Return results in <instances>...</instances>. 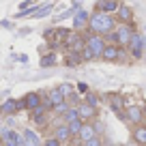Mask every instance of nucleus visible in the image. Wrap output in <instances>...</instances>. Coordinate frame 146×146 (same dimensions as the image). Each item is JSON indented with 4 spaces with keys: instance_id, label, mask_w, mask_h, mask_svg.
I'll return each instance as SVG.
<instances>
[{
    "instance_id": "f8f14e48",
    "label": "nucleus",
    "mask_w": 146,
    "mask_h": 146,
    "mask_svg": "<svg viewBox=\"0 0 146 146\" xmlns=\"http://www.w3.org/2000/svg\"><path fill=\"white\" fill-rule=\"evenodd\" d=\"M95 135H99V131H97V125H92V123H84L82 125V131H80V142H88L90 137H95Z\"/></svg>"
},
{
    "instance_id": "7c9ffc66",
    "label": "nucleus",
    "mask_w": 146,
    "mask_h": 146,
    "mask_svg": "<svg viewBox=\"0 0 146 146\" xmlns=\"http://www.w3.org/2000/svg\"><path fill=\"white\" fill-rule=\"evenodd\" d=\"M78 90L80 92H88V86H86V84H78Z\"/></svg>"
},
{
    "instance_id": "9d476101",
    "label": "nucleus",
    "mask_w": 146,
    "mask_h": 146,
    "mask_svg": "<svg viewBox=\"0 0 146 146\" xmlns=\"http://www.w3.org/2000/svg\"><path fill=\"white\" fill-rule=\"evenodd\" d=\"M41 103H43V99H41V95H39V92H28V95H24V108H26L28 112L36 110Z\"/></svg>"
},
{
    "instance_id": "f704fd0d",
    "label": "nucleus",
    "mask_w": 146,
    "mask_h": 146,
    "mask_svg": "<svg viewBox=\"0 0 146 146\" xmlns=\"http://www.w3.org/2000/svg\"><path fill=\"white\" fill-rule=\"evenodd\" d=\"M142 146H146V144H142Z\"/></svg>"
},
{
    "instance_id": "393cba45",
    "label": "nucleus",
    "mask_w": 146,
    "mask_h": 146,
    "mask_svg": "<svg viewBox=\"0 0 146 146\" xmlns=\"http://www.w3.org/2000/svg\"><path fill=\"white\" fill-rule=\"evenodd\" d=\"M84 103L97 108V105H99V99H97V95H92V92H86V101H84Z\"/></svg>"
},
{
    "instance_id": "20e7f679",
    "label": "nucleus",
    "mask_w": 146,
    "mask_h": 146,
    "mask_svg": "<svg viewBox=\"0 0 146 146\" xmlns=\"http://www.w3.org/2000/svg\"><path fill=\"white\" fill-rule=\"evenodd\" d=\"M133 26L131 24H120L118 28L114 30V36H116V43L118 45H129V39H131V35H133Z\"/></svg>"
},
{
    "instance_id": "2eb2a0df",
    "label": "nucleus",
    "mask_w": 146,
    "mask_h": 146,
    "mask_svg": "<svg viewBox=\"0 0 146 146\" xmlns=\"http://www.w3.org/2000/svg\"><path fill=\"white\" fill-rule=\"evenodd\" d=\"M133 142L137 146L146 144V125H135L133 127Z\"/></svg>"
},
{
    "instance_id": "c756f323",
    "label": "nucleus",
    "mask_w": 146,
    "mask_h": 146,
    "mask_svg": "<svg viewBox=\"0 0 146 146\" xmlns=\"http://www.w3.org/2000/svg\"><path fill=\"white\" fill-rule=\"evenodd\" d=\"M58 88H60V90H62V92H64V95H67V92H69V90H71V86H67V84H60V86H58Z\"/></svg>"
},
{
    "instance_id": "4468645a",
    "label": "nucleus",
    "mask_w": 146,
    "mask_h": 146,
    "mask_svg": "<svg viewBox=\"0 0 146 146\" xmlns=\"http://www.w3.org/2000/svg\"><path fill=\"white\" fill-rule=\"evenodd\" d=\"M45 101L50 103V108H54V105H58L60 101H64V92L60 90L58 86H56V88H52V90H50V95H47Z\"/></svg>"
},
{
    "instance_id": "2f4dec72",
    "label": "nucleus",
    "mask_w": 146,
    "mask_h": 146,
    "mask_svg": "<svg viewBox=\"0 0 146 146\" xmlns=\"http://www.w3.org/2000/svg\"><path fill=\"white\" fill-rule=\"evenodd\" d=\"M80 2H82V0H73V5H75V7H80Z\"/></svg>"
},
{
    "instance_id": "c85d7f7f",
    "label": "nucleus",
    "mask_w": 146,
    "mask_h": 146,
    "mask_svg": "<svg viewBox=\"0 0 146 146\" xmlns=\"http://www.w3.org/2000/svg\"><path fill=\"white\" fill-rule=\"evenodd\" d=\"M32 2H35V0H24V2H22V11H26L28 5H32Z\"/></svg>"
},
{
    "instance_id": "423d86ee",
    "label": "nucleus",
    "mask_w": 146,
    "mask_h": 146,
    "mask_svg": "<svg viewBox=\"0 0 146 146\" xmlns=\"http://www.w3.org/2000/svg\"><path fill=\"white\" fill-rule=\"evenodd\" d=\"M108 101H110V108L118 114V118H120V120H127V116H125V108H127V105H125V99H123V97H120V95H110Z\"/></svg>"
},
{
    "instance_id": "b1692460",
    "label": "nucleus",
    "mask_w": 146,
    "mask_h": 146,
    "mask_svg": "<svg viewBox=\"0 0 146 146\" xmlns=\"http://www.w3.org/2000/svg\"><path fill=\"white\" fill-rule=\"evenodd\" d=\"M69 108H71V105H69V103H67V99H64V101H60L58 105H54V108H52V110H54L56 114H60V116H62V114H64V112H67Z\"/></svg>"
},
{
    "instance_id": "0eeeda50",
    "label": "nucleus",
    "mask_w": 146,
    "mask_h": 146,
    "mask_svg": "<svg viewBox=\"0 0 146 146\" xmlns=\"http://www.w3.org/2000/svg\"><path fill=\"white\" fill-rule=\"evenodd\" d=\"M0 140H2L5 146H24V140L15 131H11V129H2L0 131Z\"/></svg>"
},
{
    "instance_id": "a878e982",
    "label": "nucleus",
    "mask_w": 146,
    "mask_h": 146,
    "mask_svg": "<svg viewBox=\"0 0 146 146\" xmlns=\"http://www.w3.org/2000/svg\"><path fill=\"white\" fill-rule=\"evenodd\" d=\"M84 146H103V140H101L99 135H95V137H90L88 142H84Z\"/></svg>"
},
{
    "instance_id": "aec40b11",
    "label": "nucleus",
    "mask_w": 146,
    "mask_h": 146,
    "mask_svg": "<svg viewBox=\"0 0 146 146\" xmlns=\"http://www.w3.org/2000/svg\"><path fill=\"white\" fill-rule=\"evenodd\" d=\"M62 120H64V125H69V123H73V120H80V114H78V108H69L67 112L62 114Z\"/></svg>"
},
{
    "instance_id": "39448f33",
    "label": "nucleus",
    "mask_w": 146,
    "mask_h": 146,
    "mask_svg": "<svg viewBox=\"0 0 146 146\" xmlns=\"http://www.w3.org/2000/svg\"><path fill=\"white\" fill-rule=\"evenodd\" d=\"M125 116H127L129 123L142 125V120H144V110H142L140 105H127V108H125Z\"/></svg>"
},
{
    "instance_id": "1a4fd4ad",
    "label": "nucleus",
    "mask_w": 146,
    "mask_h": 146,
    "mask_svg": "<svg viewBox=\"0 0 146 146\" xmlns=\"http://www.w3.org/2000/svg\"><path fill=\"white\" fill-rule=\"evenodd\" d=\"M78 114H80V120H82V123H90L97 116V108H92V105H88V103H80Z\"/></svg>"
},
{
    "instance_id": "412c9836",
    "label": "nucleus",
    "mask_w": 146,
    "mask_h": 146,
    "mask_svg": "<svg viewBox=\"0 0 146 146\" xmlns=\"http://www.w3.org/2000/svg\"><path fill=\"white\" fill-rule=\"evenodd\" d=\"M39 64H41L43 69H47V67H54V64H56V54H47V56H43Z\"/></svg>"
},
{
    "instance_id": "a211bd4d",
    "label": "nucleus",
    "mask_w": 146,
    "mask_h": 146,
    "mask_svg": "<svg viewBox=\"0 0 146 146\" xmlns=\"http://www.w3.org/2000/svg\"><path fill=\"white\" fill-rule=\"evenodd\" d=\"M24 146H41V140L32 129H26L24 131Z\"/></svg>"
},
{
    "instance_id": "f257e3e1",
    "label": "nucleus",
    "mask_w": 146,
    "mask_h": 146,
    "mask_svg": "<svg viewBox=\"0 0 146 146\" xmlns=\"http://www.w3.org/2000/svg\"><path fill=\"white\" fill-rule=\"evenodd\" d=\"M88 28H90L92 35H110V32L116 30V22L112 15L108 13H92L88 17Z\"/></svg>"
},
{
    "instance_id": "473e14b6",
    "label": "nucleus",
    "mask_w": 146,
    "mask_h": 146,
    "mask_svg": "<svg viewBox=\"0 0 146 146\" xmlns=\"http://www.w3.org/2000/svg\"><path fill=\"white\" fill-rule=\"evenodd\" d=\"M142 110H144V116H146V105H144V108H142Z\"/></svg>"
},
{
    "instance_id": "7ed1b4c3",
    "label": "nucleus",
    "mask_w": 146,
    "mask_h": 146,
    "mask_svg": "<svg viewBox=\"0 0 146 146\" xmlns=\"http://www.w3.org/2000/svg\"><path fill=\"white\" fill-rule=\"evenodd\" d=\"M127 47H129V52H131L133 58H142V52H144V36H142L140 32H133Z\"/></svg>"
},
{
    "instance_id": "5701e85b",
    "label": "nucleus",
    "mask_w": 146,
    "mask_h": 146,
    "mask_svg": "<svg viewBox=\"0 0 146 146\" xmlns=\"http://www.w3.org/2000/svg\"><path fill=\"white\" fill-rule=\"evenodd\" d=\"M82 120H73V123H69V131H71V135H80V131H82Z\"/></svg>"
},
{
    "instance_id": "6e6552de",
    "label": "nucleus",
    "mask_w": 146,
    "mask_h": 146,
    "mask_svg": "<svg viewBox=\"0 0 146 146\" xmlns=\"http://www.w3.org/2000/svg\"><path fill=\"white\" fill-rule=\"evenodd\" d=\"M118 0H97L95 5V13H116L118 11Z\"/></svg>"
},
{
    "instance_id": "cd10ccee",
    "label": "nucleus",
    "mask_w": 146,
    "mask_h": 146,
    "mask_svg": "<svg viewBox=\"0 0 146 146\" xmlns=\"http://www.w3.org/2000/svg\"><path fill=\"white\" fill-rule=\"evenodd\" d=\"M41 146H62V142H58V140H56L54 135H52V137H47V140L43 142Z\"/></svg>"
},
{
    "instance_id": "f3484780",
    "label": "nucleus",
    "mask_w": 146,
    "mask_h": 146,
    "mask_svg": "<svg viewBox=\"0 0 146 146\" xmlns=\"http://www.w3.org/2000/svg\"><path fill=\"white\" fill-rule=\"evenodd\" d=\"M54 137L58 142H69L71 140V131H69V127L62 123V125H58V127L54 129Z\"/></svg>"
},
{
    "instance_id": "ddd939ff",
    "label": "nucleus",
    "mask_w": 146,
    "mask_h": 146,
    "mask_svg": "<svg viewBox=\"0 0 146 146\" xmlns=\"http://www.w3.org/2000/svg\"><path fill=\"white\" fill-rule=\"evenodd\" d=\"M88 17H90V15H88L84 9H78V11H75V15H73V28L80 30V28L88 26Z\"/></svg>"
},
{
    "instance_id": "9b49d317",
    "label": "nucleus",
    "mask_w": 146,
    "mask_h": 146,
    "mask_svg": "<svg viewBox=\"0 0 146 146\" xmlns=\"http://www.w3.org/2000/svg\"><path fill=\"white\" fill-rule=\"evenodd\" d=\"M101 58L105 60V62H116V60H120V47L118 45H105L103 54H101Z\"/></svg>"
},
{
    "instance_id": "f03ea898",
    "label": "nucleus",
    "mask_w": 146,
    "mask_h": 146,
    "mask_svg": "<svg viewBox=\"0 0 146 146\" xmlns=\"http://www.w3.org/2000/svg\"><path fill=\"white\" fill-rule=\"evenodd\" d=\"M105 45H108V41H105V36H101V35H90V36H86V47L95 54V58H101Z\"/></svg>"
},
{
    "instance_id": "72a5a7b5",
    "label": "nucleus",
    "mask_w": 146,
    "mask_h": 146,
    "mask_svg": "<svg viewBox=\"0 0 146 146\" xmlns=\"http://www.w3.org/2000/svg\"><path fill=\"white\" fill-rule=\"evenodd\" d=\"M0 146H5V144H2V140H0Z\"/></svg>"
},
{
    "instance_id": "6ab92c4d",
    "label": "nucleus",
    "mask_w": 146,
    "mask_h": 146,
    "mask_svg": "<svg viewBox=\"0 0 146 146\" xmlns=\"http://www.w3.org/2000/svg\"><path fill=\"white\" fill-rule=\"evenodd\" d=\"M0 112H2V114H15V112H17V101L15 99H7L5 103L0 105Z\"/></svg>"
},
{
    "instance_id": "dca6fc26",
    "label": "nucleus",
    "mask_w": 146,
    "mask_h": 146,
    "mask_svg": "<svg viewBox=\"0 0 146 146\" xmlns=\"http://www.w3.org/2000/svg\"><path fill=\"white\" fill-rule=\"evenodd\" d=\"M116 15H118V19L123 24H131V19H133V11H131V7H127V5H120L118 11H116Z\"/></svg>"
},
{
    "instance_id": "4be33fe9",
    "label": "nucleus",
    "mask_w": 146,
    "mask_h": 146,
    "mask_svg": "<svg viewBox=\"0 0 146 146\" xmlns=\"http://www.w3.org/2000/svg\"><path fill=\"white\" fill-rule=\"evenodd\" d=\"M52 9H54V5H41L39 9H36V13L32 15V17H45V15H50Z\"/></svg>"
},
{
    "instance_id": "bb28decb",
    "label": "nucleus",
    "mask_w": 146,
    "mask_h": 146,
    "mask_svg": "<svg viewBox=\"0 0 146 146\" xmlns=\"http://www.w3.org/2000/svg\"><path fill=\"white\" fill-rule=\"evenodd\" d=\"M80 56H82V60H92V58H95V54H92V52L88 50L86 45H84V50L80 52Z\"/></svg>"
}]
</instances>
